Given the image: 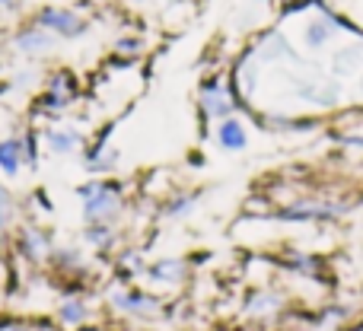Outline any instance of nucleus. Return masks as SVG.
<instances>
[{
	"label": "nucleus",
	"instance_id": "obj_2",
	"mask_svg": "<svg viewBox=\"0 0 363 331\" xmlns=\"http://www.w3.org/2000/svg\"><path fill=\"white\" fill-rule=\"evenodd\" d=\"M198 102H201V115H204V118H213V121L230 118V115H236V108L242 106V99L236 96V89L217 74L204 80Z\"/></svg>",
	"mask_w": 363,
	"mask_h": 331
},
{
	"label": "nucleus",
	"instance_id": "obj_12",
	"mask_svg": "<svg viewBox=\"0 0 363 331\" xmlns=\"http://www.w3.org/2000/svg\"><path fill=\"white\" fill-rule=\"evenodd\" d=\"M147 277L157 284H179L185 277V262L182 258H160L147 268Z\"/></svg>",
	"mask_w": 363,
	"mask_h": 331
},
{
	"label": "nucleus",
	"instance_id": "obj_22",
	"mask_svg": "<svg viewBox=\"0 0 363 331\" xmlns=\"http://www.w3.org/2000/svg\"><path fill=\"white\" fill-rule=\"evenodd\" d=\"M13 213H16V201H13L10 188H4V181H0V232L13 223Z\"/></svg>",
	"mask_w": 363,
	"mask_h": 331
},
{
	"label": "nucleus",
	"instance_id": "obj_29",
	"mask_svg": "<svg viewBox=\"0 0 363 331\" xmlns=\"http://www.w3.org/2000/svg\"><path fill=\"white\" fill-rule=\"evenodd\" d=\"M357 93L363 96V74H360V80H357Z\"/></svg>",
	"mask_w": 363,
	"mask_h": 331
},
{
	"label": "nucleus",
	"instance_id": "obj_5",
	"mask_svg": "<svg viewBox=\"0 0 363 331\" xmlns=\"http://www.w3.org/2000/svg\"><path fill=\"white\" fill-rule=\"evenodd\" d=\"M51 45H55V35H51L48 29H42V26H23V29L13 35V48L19 51V55L26 57H42L51 51Z\"/></svg>",
	"mask_w": 363,
	"mask_h": 331
},
{
	"label": "nucleus",
	"instance_id": "obj_10",
	"mask_svg": "<svg viewBox=\"0 0 363 331\" xmlns=\"http://www.w3.org/2000/svg\"><path fill=\"white\" fill-rule=\"evenodd\" d=\"M217 144L230 153H242L249 147V131L239 121V115H230V118H223L217 125Z\"/></svg>",
	"mask_w": 363,
	"mask_h": 331
},
{
	"label": "nucleus",
	"instance_id": "obj_30",
	"mask_svg": "<svg viewBox=\"0 0 363 331\" xmlns=\"http://www.w3.org/2000/svg\"><path fill=\"white\" fill-rule=\"evenodd\" d=\"M284 4H290V0H284Z\"/></svg>",
	"mask_w": 363,
	"mask_h": 331
},
{
	"label": "nucleus",
	"instance_id": "obj_14",
	"mask_svg": "<svg viewBox=\"0 0 363 331\" xmlns=\"http://www.w3.org/2000/svg\"><path fill=\"white\" fill-rule=\"evenodd\" d=\"M332 35H335V29H332V23H328L325 16L309 19L306 29H303V42H306V48H313V51L325 48V45L332 42Z\"/></svg>",
	"mask_w": 363,
	"mask_h": 331
},
{
	"label": "nucleus",
	"instance_id": "obj_15",
	"mask_svg": "<svg viewBox=\"0 0 363 331\" xmlns=\"http://www.w3.org/2000/svg\"><path fill=\"white\" fill-rule=\"evenodd\" d=\"M360 67H363V48H360V45L341 48L338 55H335V61H332V70H335V74H341V77L357 74Z\"/></svg>",
	"mask_w": 363,
	"mask_h": 331
},
{
	"label": "nucleus",
	"instance_id": "obj_6",
	"mask_svg": "<svg viewBox=\"0 0 363 331\" xmlns=\"http://www.w3.org/2000/svg\"><path fill=\"white\" fill-rule=\"evenodd\" d=\"M42 140H45V150L55 153V157H70V153H77L83 147L80 131H74V128H64V125L45 128Z\"/></svg>",
	"mask_w": 363,
	"mask_h": 331
},
{
	"label": "nucleus",
	"instance_id": "obj_11",
	"mask_svg": "<svg viewBox=\"0 0 363 331\" xmlns=\"http://www.w3.org/2000/svg\"><path fill=\"white\" fill-rule=\"evenodd\" d=\"M258 57H264V61H281V57H290V61H300V55H296L294 48H290L287 35H281V32H268V35L262 38V45L255 48Z\"/></svg>",
	"mask_w": 363,
	"mask_h": 331
},
{
	"label": "nucleus",
	"instance_id": "obj_17",
	"mask_svg": "<svg viewBox=\"0 0 363 331\" xmlns=\"http://www.w3.org/2000/svg\"><path fill=\"white\" fill-rule=\"evenodd\" d=\"M19 147H23V166H29L35 172L42 166V147H38V134L35 131H26L19 134Z\"/></svg>",
	"mask_w": 363,
	"mask_h": 331
},
{
	"label": "nucleus",
	"instance_id": "obj_25",
	"mask_svg": "<svg viewBox=\"0 0 363 331\" xmlns=\"http://www.w3.org/2000/svg\"><path fill=\"white\" fill-rule=\"evenodd\" d=\"M115 51H118V55L138 57L140 51H144V42H140V38H118V42H115Z\"/></svg>",
	"mask_w": 363,
	"mask_h": 331
},
{
	"label": "nucleus",
	"instance_id": "obj_27",
	"mask_svg": "<svg viewBox=\"0 0 363 331\" xmlns=\"http://www.w3.org/2000/svg\"><path fill=\"white\" fill-rule=\"evenodd\" d=\"M121 264H125L128 271H144V258H140V252H125V255H121Z\"/></svg>",
	"mask_w": 363,
	"mask_h": 331
},
{
	"label": "nucleus",
	"instance_id": "obj_28",
	"mask_svg": "<svg viewBox=\"0 0 363 331\" xmlns=\"http://www.w3.org/2000/svg\"><path fill=\"white\" fill-rule=\"evenodd\" d=\"M0 6H6V10H16V0H0Z\"/></svg>",
	"mask_w": 363,
	"mask_h": 331
},
{
	"label": "nucleus",
	"instance_id": "obj_3",
	"mask_svg": "<svg viewBox=\"0 0 363 331\" xmlns=\"http://www.w3.org/2000/svg\"><path fill=\"white\" fill-rule=\"evenodd\" d=\"M35 26L48 29L51 35H57V38H80L83 32L89 29L86 19L77 10H70V6H42V10L35 13Z\"/></svg>",
	"mask_w": 363,
	"mask_h": 331
},
{
	"label": "nucleus",
	"instance_id": "obj_8",
	"mask_svg": "<svg viewBox=\"0 0 363 331\" xmlns=\"http://www.w3.org/2000/svg\"><path fill=\"white\" fill-rule=\"evenodd\" d=\"M115 309H121V313L128 315H138V319H147V315L160 313V300L150 293H140V290H121V293L112 296Z\"/></svg>",
	"mask_w": 363,
	"mask_h": 331
},
{
	"label": "nucleus",
	"instance_id": "obj_4",
	"mask_svg": "<svg viewBox=\"0 0 363 331\" xmlns=\"http://www.w3.org/2000/svg\"><path fill=\"white\" fill-rule=\"evenodd\" d=\"M347 211L341 201H325V198H296L294 204L281 207L277 217L290 220V223H309V220H335Z\"/></svg>",
	"mask_w": 363,
	"mask_h": 331
},
{
	"label": "nucleus",
	"instance_id": "obj_16",
	"mask_svg": "<svg viewBox=\"0 0 363 331\" xmlns=\"http://www.w3.org/2000/svg\"><path fill=\"white\" fill-rule=\"evenodd\" d=\"M83 239H86L89 245H96V249H108V245L118 239V232H115V223H86Z\"/></svg>",
	"mask_w": 363,
	"mask_h": 331
},
{
	"label": "nucleus",
	"instance_id": "obj_21",
	"mask_svg": "<svg viewBox=\"0 0 363 331\" xmlns=\"http://www.w3.org/2000/svg\"><path fill=\"white\" fill-rule=\"evenodd\" d=\"M194 204H198V194H179V198H172L169 204H166V217H172V220L188 217V213L194 211Z\"/></svg>",
	"mask_w": 363,
	"mask_h": 331
},
{
	"label": "nucleus",
	"instance_id": "obj_20",
	"mask_svg": "<svg viewBox=\"0 0 363 331\" xmlns=\"http://www.w3.org/2000/svg\"><path fill=\"white\" fill-rule=\"evenodd\" d=\"M319 258H315V255H306V252H294V255H290L287 258V268H294L296 271V274H319Z\"/></svg>",
	"mask_w": 363,
	"mask_h": 331
},
{
	"label": "nucleus",
	"instance_id": "obj_7",
	"mask_svg": "<svg viewBox=\"0 0 363 331\" xmlns=\"http://www.w3.org/2000/svg\"><path fill=\"white\" fill-rule=\"evenodd\" d=\"M19 249L29 262H42V258H51V232L42 230L35 223H26L19 230Z\"/></svg>",
	"mask_w": 363,
	"mask_h": 331
},
{
	"label": "nucleus",
	"instance_id": "obj_23",
	"mask_svg": "<svg viewBox=\"0 0 363 331\" xmlns=\"http://www.w3.org/2000/svg\"><path fill=\"white\" fill-rule=\"evenodd\" d=\"M277 306H281V296L277 293H255L252 296V303H249V313L264 315V313H274Z\"/></svg>",
	"mask_w": 363,
	"mask_h": 331
},
{
	"label": "nucleus",
	"instance_id": "obj_24",
	"mask_svg": "<svg viewBox=\"0 0 363 331\" xmlns=\"http://www.w3.org/2000/svg\"><path fill=\"white\" fill-rule=\"evenodd\" d=\"M80 249H74V245H61V249H51V262L61 264V268H67V264H80Z\"/></svg>",
	"mask_w": 363,
	"mask_h": 331
},
{
	"label": "nucleus",
	"instance_id": "obj_9",
	"mask_svg": "<svg viewBox=\"0 0 363 331\" xmlns=\"http://www.w3.org/2000/svg\"><path fill=\"white\" fill-rule=\"evenodd\" d=\"M118 159H121V150L118 147H108L106 138H102L93 150H86V172L93 175V179H106V175L115 172Z\"/></svg>",
	"mask_w": 363,
	"mask_h": 331
},
{
	"label": "nucleus",
	"instance_id": "obj_18",
	"mask_svg": "<svg viewBox=\"0 0 363 331\" xmlns=\"http://www.w3.org/2000/svg\"><path fill=\"white\" fill-rule=\"evenodd\" d=\"M86 303L83 300H64L61 303V309H57V319L64 322V325H70V328H77V325H83L86 322Z\"/></svg>",
	"mask_w": 363,
	"mask_h": 331
},
{
	"label": "nucleus",
	"instance_id": "obj_1",
	"mask_svg": "<svg viewBox=\"0 0 363 331\" xmlns=\"http://www.w3.org/2000/svg\"><path fill=\"white\" fill-rule=\"evenodd\" d=\"M77 198H80L83 217L86 223H115L121 213L125 201H121V185L108 179H89L77 185Z\"/></svg>",
	"mask_w": 363,
	"mask_h": 331
},
{
	"label": "nucleus",
	"instance_id": "obj_13",
	"mask_svg": "<svg viewBox=\"0 0 363 331\" xmlns=\"http://www.w3.org/2000/svg\"><path fill=\"white\" fill-rule=\"evenodd\" d=\"M19 169H23V147H19V138H4L0 140V172L6 179H16Z\"/></svg>",
	"mask_w": 363,
	"mask_h": 331
},
{
	"label": "nucleus",
	"instance_id": "obj_26",
	"mask_svg": "<svg viewBox=\"0 0 363 331\" xmlns=\"http://www.w3.org/2000/svg\"><path fill=\"white\" fill-rule=\"evenodd\" d=\"M335 144L351 147V150H363V134H335Z\"/></svg>",
	"mask_w": 363,
	"mask_h": 331
},
{
	"label": "nucleus",
	"instance_id": "obj_19",
	"mask_svg": "<svg viewBox=\"0 0 363 331\" xmlns=\"http://www.w3.org/2000/svg\"><path fill=\"white\" fill-rule=\"evenodd\" d=\"M48 89H51V93H61V96H67V99L77 102V77L70 74V70H55V74L48 77Z\"/></svg>",
	"mask_w": 363,
	"mask_h": 331
}]
</instances>
